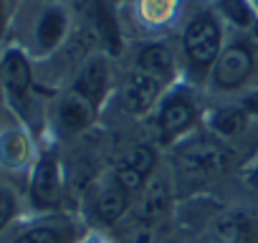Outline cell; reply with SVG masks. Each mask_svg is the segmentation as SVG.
<instances>
[{"label": "cell", "instance_id": "obj_4", "mask_svg": "<svg viewBox=\"0 0 258 243\" xmlns=\"http://www.w3.org/2000/svg\"><path fill=\"white\" fill-rule=\"evenodd\" d=\"M31 193H33V203L41 205V208H48V205H56L58 198H61V183H58V167L51 157H43L33 172V185H31Z\"/></svg>", "mask_w": 258, "mask_h": 243}, {"label": "cell", "instance_id": "obj_15", "mask_svg": "<svg viewBox=\"0 0 258 243\" xmlns=\"http://www.w3.org/2000/svg\"><path fill=\"white\" fill-rule=\"evenodd\" d=\"M63 28H66V18L61 11H46L41 23H38V43L43 48H51L58 43V38L63 36Z\"/></svg>", "mask_w": 258, "mask_h": 243}, {"label": "cell", "instance_id": "obj_7", "mask_svg": "<svg viewBox=\"0 0 258 243\" xmlns=\"http://www.w3.org/2000/svg\"><path fill=\"white\" fill-rule=\"evenodd\" d=\"M3 81H6V86L16 96H21L28 89V84H31V69H28V61L18 51H11L3 58Z\"/></svg>", "mask_w": 258, "mask_h": 243}, {"label": "cell", "instance_id": "obj_3", "mask_svg": "<svg viewBox=\"0 0 258 243\" xmlns=\"http://www.w3.org/2000/svg\"><path fill=\"white\" fill-rule=\"evenodd\" d=\"M250 66H253L250 51L245 46H230L215 61V74H213L215 84L223 86V89H233V86H238L248 76Z\"/></svg>", "mask_w": 258, "mask_h": 243}, {"label": "cell", "instance_id": "obj_21", "mask_svg": "<svg viewBox=\"0 0 258 243\" xmlns=\"http://www.w3.org/2000/svg\"><path fill=\"white\" fill-rule=\"evenodd\" d=\"M18 243H58V235L48 228H36V230H28L26 235H21Z\"/></svg>", "mask_w": 258, "mask_h": 243}, {"label": "cell", "instance_id": "obj_2", "mask_svg": "<svg viewBox=\"0 0 258 243\" xmlns=\"http://www.w3.org/2000/svg\"><path fill=\"white\" fill-rule=\"evenodd\" d=\"M218 46H220V31L215 26L213 18L203 16L195 18L187 31H185V48L190 53V58L198 66H208L218 58Z\"/></svg>", "mask_w": 258, "mask_h": 243}, {"label": "cell", "instance_id": "obj_24", "mask_svg": "<svg viewBox=\"0 0 258 243\" xmlns=\"http://www.w3.org/2000/svg\"><path fill=\"white\" fill-rule=\"evenodd\" d=\"M250 41H253V43H255V46H258V26H255V28H253V33H250Z\"/></svg>", "mask_w": 258, "mask_h": 243}, {"label": "cell", "instance_id": "obj_1", "mask_svg": "<svg viewBox=\"0 0 258 243\" xmlns=\"http://www.w3.org/2000/svg\"><path fill=\"white\" fill-rule=\"evenodd\" d=\"M228 162H230L228 150H223L220 145H213V142L192 145L190 150H185L180 155V170L192 180L213 177V175L223 172L228 167Z\"/></svg>", "mask_w": 258, "mask_h": 243}, {"label": "cell", "instance_id": "obj_20", "mask_svg": "<svg viewBox=\"0 0 258 243\" xmlns=\"http://www.w3.org/2000/svg\"><path fill=\"white\" fill-rule=\"evenodd\" d=\"M142 180H145V177H142L135 167H129V165H121V167L116 170V185L124 188L126 193H129V190H137V188L142 185Z\"/></svg>", "mask_w": 258, "mask_h": 243}, {"label": "cell", "instance_id": "obj_26", "mask_svg": "<svg viewBox=\"0 0 258 243\" xmlns=\"http://www.w3.org/2000/svg\"><path fill=\"white\" fill-rule=\"evenodd\" d=\"M0 76H3V64H0Z\"/></svg>", "mask_w": 258, "mask_h": 243}, {"label": "cell", "instance_id": "obj_22", "mask_svg": "<svg viewBox=\"0 0 258 243\" xmlns=\"http://www.w3.org/2000/svg\"><path fill=\"white\" fill-rule=\"evenodd\" d=\"M11 215H13V198H11V193L0 190V228L11 220Z\"/></svg>", "mask_w": 258, "mask_h": 243}, {"label": "cell", "instance_id": "obj_11", "mask_svg": "<svg viewBox=\"0 0 258 243\" xmlns=\"http://www.w3.org/2000/svg\"><path fill=\"white\" fill-rule=\"evenodd\" d=\"M91 114H94L91 101L84 99V96H79V94H76V96H69V99L61 104V111H58L63 127H69V130H81V127H86L89 122H91Z\"/></svg>", "mask_w": 258, "mask_h": 243}, {"label": "cell", "instance_id": "obj_14", "mask_svg": "<svg viewBox=\"0 0 258 243\" xmlns=\"http://www.w3.org/2000/svg\"><path fill=\"white\" fill-rule=\"evenodd\" d=\"M99 215L106 220V223H114L121 218V213L126 210V190L114 185V188H106L99 198Z\"/></svg>", "mask_w": 258, "mask_h": 243}, {"label": "cell", "instance_id": "obj_18", "mask_svg": "<svg viewBox=\"0 0 258 243\" xmlns=\"http://www.w3.org/2000/svg\"><path fill=\"white\" fill-rule=\"evenodd\" d=\"M124 165L135 167V170H137V172H140V175L145 177V175H150V172H152V167H155V152H152L150 147L140 145V147H135L132 152L126 155Z\"/></svg>", "mask_w": 258, "mask_h": 243}, {"label": "cell", "instance_id": "obj_10", "mask_svg": "<svg viewBox=\"0 0 258 243\" xmlns=\"http://www.w3.org/2000/svg\"><path fill=\"white\" fill-rule=\"evenodd\" d=\"M140 69L155 81H165L172 74V53L165 46H147L140 56Z\"/></svg>", "mask_w": 258, "mask_h": 243}, {"label": "cell", "instance_id": "obj_19", "mask_svg": "<svg viewBox=\"0 0 258 243\" xmlns=\"http://www.w3.org/2000/svg\"><path fill=\"white\" fill-rule=\"evenodd\" d=\"M124 235L126 243H157V225L147 220H137L124 230Z\"/></svg>", "mask_w": 258, "mask_h": 243}, {"label": "cell", "instance_id": "obj_16", "mask_svg": "<svg viewBox=\"0 0 258 243\" xmlns=\"http://www.w3.org/2000/svg\"><path fill=\"white\" fill-rule=\"evenodd\" d=\"M245 127V111L243 109H235V106H228V109H220L215 116H213V130L220 132V135H238L243 132Z\"/></svg>", "mask_w": 258, "mask_h": 243}, {"label": "cell", "instance_id": "obj_13", "mask_svg": "<svg viewBox=\"0 0 258 243\" xmlns=\"http://www.w3.org/2000/svg\"><path fill=\"white\" fill-rule=\"evenodd\" d=\"M210 235L218 238L220 243H233V240L248 235V223H245V218H238V215H218L210 223Z\"/></svg>", "mask_w": 258, "mask_h": 243}, {"label": "cell", "instance_id": "obj_12", "mask_svg": "<svg viewBox=\"0 0 258 243\" xmlns=\"http://www.w3.org/2000/svg\"><path fill=\"white\" fill-rule=\"evenodd\" d=\"M167 208H170V195H167L165 185H152V188L147 190V195L142 198V208H140V213H142V220L157 225V220L165 218Z\"/></svg>", "mask_w": 258, "mask_h": 243}, {"label": "cell", "instance_id": "obj_25", "mask_svg": "<svg viewBox=\"0 0 258 243\" xmlns=\"http://www.w3.org/2000/svg\"><path fill=\"white\" fill-rule=\"evenodd\" d=\"M0 23H3V6H0Z\"/></svg>", "mask_w": 258, "mask_h": 243}, {"label": "cell", "instance_id": "obj_9", "mask_svg": "<svg viewBox=\"0 0 258 243\" xmlns=\"http://www.w3.org/2000/svg\"><path fill=\"white\" fill-rule=\"evenodd\" d=\"M94 21H96V31L99 38L106 43V48L111 53H116L121 48V38H119V26L114 18V11L106 0H96V8H94Z\"/></svg>", "mask_w": 258, "mask_h": 243}, {"label": "cell", "instance_id": "obj_5", "mask_svg": "<svg viewBox=\"0 0 258 243\" xmlns=\"http://www.w3.org/2000/svg\"><path fill=\"white\" fill-rule=\"evenodd\" d=\"M157 96V81L152 76H147L145 71L135 74L132 79L126 81V89H124V106L135 114H142L152 106Z\"/></svg>", "mask_w": 258, "mask_h": 243}, {"label": "cell", "instance_id": "obj_8", "mask_svg": "<svg viewBox=\"0 0 258 243\" xmlns=\"http://www.w3.org/2000/svg\"><path fill=\"white\" fill-rule=\"evenodd\" d=\"M192 116H195V111H192V106H190L185 99H172V101L162 109V116H160L162 132H165L167 137L180 135L182 130H187V127L192 125Z\"/></svg>", "mask_w": 258, "mask_h": 243}, {"label": "cell", "instance_id": "obj_23", "mask_svg": "<svg viewBox=\"0 0 258 243\" xmlns=\"http://www.w3.org/2000/svg\"><path fill=\"white\" fill-rule=\"evenodd\" d=\"M245 106H248L250 111H258V91H253V94L245 99Z\"/></svg>", "mask_w": 258, "mask_h": 243}, {"label": "cell", "instance_id": "obj_6", "mask_svg": "<svg viewBox=\"0 0 258 243\" xmlns=\"http://www.w3.org/2000/svg\"><path fill=\"white\" fill-rule=\"evenodd\" d=\"M104 89H106V64L101 58H94L81 69V74L76 79V94L94 104L101 99Z\"/></svg>", "mask_w": 258, "mask_h": 243}, {"label": "cell", "instance_id": "obj_17", "mask_svg": "<svg viewBox=\"0 0 258 243\" xmlns=\"http://www.w3.org/2000/svg\"><path fill=\"white\" fill-rule=\"evenodd\" d=\"M220 11L235 26H250L253 23V11L248 8L245 0H220Z\"/></svg>", "mask_w": 258, "mask_h": 243}]
</instances>
